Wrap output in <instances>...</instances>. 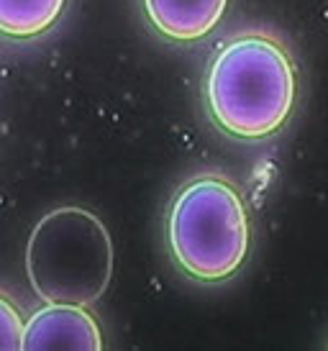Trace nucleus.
I'll return each instance as SVG.
<instances>
[{
	"label": "nucleus",
	"mask_w": 328,
	"mask_h": 351,
	"mask_svg": "<svg viewBox=\"0 0 328 351\" xmlns=\"http://www.w3.org/2000/svg\"><path fill=\"white\" fill-rule=\"evenodd\" d=\"M298 95L295 62L274 34L249 29L223 41L203 80L208 116L239 141L270 138L288 123Z\"/></svg>",
	"instance_id": "obj_1"
},
{
	"label": "nucleus",
	"mask_w": 328,
	"mask_h": 351,
	"mask_svg": "<svg viewBox=\"0 0 328 351\" xmlns=\"http://www.w3.org/2000/svg\"><path fill=\"white\" fill-rule=\"evenodd\" d=\"M167 244L195 282L215 285L239 272L251 246V218L242 190L226 175L187 180L169 203Z\"/></svg>",
	"instance_id": "obj_2"
},
{
	"label": "nucleus",
	"mask_w": 328,
	"mask_h": 351,
	"mask_svg": "<svg viewBox=\"0 0 328 351\" xmlns=\"http://www.w3.org/2000/svg\"><path fill=\"white\" fill-rule=\"evenodd\" d=\"M26 274L44 302L90 305L113 277V241L93 210L65 205L34 226L26 246Z\"/></svg>",
	"instance_id": "obj_3"
},
{
	"label": "nucleus",
	"mask_w": 328,
	"mask_h": 351,
	"mask_svg": "<svg viewBox=\"0 0 328 351\" xmlns=\"http://www.w3.org/2000/svg\"><path fill=\"white\" fill-rule=\"evenodd\" d=\"M23 351H100L103 333L87 305L47 302L23 326Z\"/></svg>",
	"instance_id": "obj_4"
},
{
	"label": "nucleus",
	"mask_w": 328,
	"mask_h": 351,
	"mask_svg": "<svg viewBox=\"0 0 328 351\" xmlns=\"http://www.w3.org/2000/svg\"><path fill=\"white\" fill-rule=\"evenodd\" d=\"M152 29L174 41L190 44L211 34L226 16L229 0H141Z\"/></svg>",
	"instance_id": "obj_5"
},
{
	"label": "nucleus",
	"mask_w": 328,
	"mask_h": 351,
	"mask_svg": "<svg viewBox=\"0 0 328 351\" xmlns=\"http://www.w3.org/2000/svg\"><path fill=\"white\" fill-rule=\"evenodd\" d=\"M67 0H0V34L8 39H36L59 21Z\"/></svg>",
	"instance_id": "obj_6"
},
{
	"label": "nucleus",
	"mask_w": 328,
	"mask_h": 351,
	"mask_svg": "<svg viewBox=\"0 0 328 351\" xmlns=\"http://www.w3.org/2000/svg\"><path fill=\"white\" fill-rule=\"evenodd\" d=\"M23 326L26 318L19 305L0 293V351H19L23 346Z\"/></svg>",
	"instance_id": "obj_7"
}]
</instances>
